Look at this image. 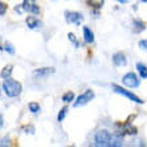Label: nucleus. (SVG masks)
Returning <instances> with one entry per match:
<instances>
[{"mask_svg": "<svg viewBox=\"0 0 147 147\" xmlns=\"http://www.w3.org/2000/svg\"><path fill=\"white\" fill-rule=\"evenodd\" d=\"M1 88L8 98H16L22 94V83L8 78V79H4Z\"/></svg>", "mask_w": 147, "mask_h": 147, "instance_id": "f257e3e1", "label": "nucleus"}, {"mask_svg": "<svg viewBox=\"0 0 147 147\" xmlns=\"http://www.w3.org/2000/svg\"><path fill=\"white\" fill-rule=\"evenodd\" d=\"M110 139H111V134L107 130H99L95 134V146L98 147H107L110 144Z\"/></svg>", "mask_w": 147, "mask_h": 147, "instance_id": "f03ea898", "label": "nucleus"}, {"mask_svg": "<svg viewBox=\"0 0 147 147\" xmlns=\"http://www.w3.org/2000/svg\"><path fill=\"white\" fill-rule=\"evenodd\" d=\"M112 90H114V92L123 95V96H126L127 99H130L131 102H135V103H138V105H142V103H143V100H142L140 98L136 96L135 94L130 92L128 90H124L123 87H120V86H118V84H112Z\"/></svg>", "mask_w": 147, "mask_h": 147, "instance_id": "7ed1b4c3", "label": "nucleus"}, {"mask_svg": "<svg viewBox=\"0 0 147 147\" xmlns=\"http://www.w3.org/2000/svg\"><path fill=\"white\" fill-rule=\"evenodd\" d=\"M94 96H95V94H94L92 90H86L82 94V95H79V96L76 98V100L74 102V107H82V106H86L87 103H90V102L92 100Z\"/></svg>", "mask_w": 147, "mask_h": 147, "instance_id": "20e7f679", "label": "nucleus"}, {"mask_svg": "<svg viewBox=\"0 0 147 147\" xmlns=\"http://www.w3.org/2000/svg\"><path fill=\"white\" fill-rule=\"evenodd\" d=\"M122 83H123L126 87L135 88V87H139L140 80H139V78L136 76L134 72H128V74H126V75L122 78Z\"/></svg>", "mask_w": 147, "mask_h": 147, "instance_id": "39448f33", "label": "nucleus"}, {"mask_svg": "<svg viewBox=\"0 0 147 147\" xmlns=\"http://www.w3.org/2000/svg\"><path fill=\"white\" fill-rule=\"evenodd\" d=\"M64 18H66L67 23L75 24V26H80L83 19H84L80 12H74V11H66L64 12Z\"/></svg>", "mask_w": 147, "mask_h": 147, "instance_id": "423d86ee", "label": "nucleus"}, {"mask_svg": "<svg viewBox=\"0 0 147 147\" xmlns=\"http://www.w3.org/2000/svg\"><path fill=\"white\" fill-rule=\"evenodd\" d=\"M23 8L24 11L28 12V13H32V15H39L40 12V8L38 7L36 4V0H23Z\"/></svg>", "mask_w": 147, "mask_h": 147, "instance_id": "0eeeda50", "label": "nucleus"}, {"mask_svg": "<svg viewBox=\"0 0 147 147\" xmlns=\"http://www.w3.org/2000/svg\"><path fill=\"white\" fill-rule=\"evenodd\" d=\"M55 72L54 67H43V68H38V70L34 71V76L36 79H44V78L50 76L51 74Z\"/></svg>", "mask_w": 147, "mask_h": 147, "instance_id": "6e6552de", "label": "nucleus"}, {"mask_svg": "<svg viewBox=\"0 0 147 147\" xmlns=\"http://www.w3.org/2000/svg\"><path fill=\"white\" fill-rule=\"evenodd\" d=\"M123 139H124V132H115L114 135H111L110 139V147H119L123 144Z\"/></svg>", "mask_w": 147, "mask_h": 147, "instance_id": "1a4fd4ad", "label": "nucleus"}, {"mask_svg": "<svg viewBox=\"0 0 147 147\" xmlns=\"http://www.w3.org/2000/svg\"><path fill=\"white\" fill-rule=\"evenodd\" d=\"M112 63L118 67L126 66L127 64V59H126V55L122 54V52H116V54L112 55Z\"/></svg>", "mask_w": 147, "mask_h": 147, "instance_id": "9d476101", "label": "nucleus"}, {"mask_svg": "<svg viewBox=\"0 0 147 147\" xmlns=\"http://www.w3.org/2000/svg\"><path fill=\"white\" fill-rule=\"evenodd\" d=\"M26 23H27L28 28H31V30H38V28L42 27V22L36 19L35 16H28L26 19Z\"/></svg>", "mask_w": 147, "mask_h": 147, "instance_id": "9b49d317", "label": "nucleus"}, {"mask_svg": "<svg viewBox=\"0 0 147 147\" xmlns=\"http://www.w3.org/2000/svg\"><path fill=\"white\" fill-rule=\"evenodd\" d=\"M83 39L87 44H92L95 38H94V32L88 27H83Z\"/></svg>", "mask_w": 147, "mask_h": 147, "instance_id": "f8f14e48", "label": "nucleus"}, {"mask_svg": "<svg viewBox=\"0 0 147 147\" xmlns=\"http://www.w3.org/2000/svg\"><path fill=\"white\" fill-rule=\"evenodd\" d=\"M132 26H134V31H135V34H139V32L144 31V28H146V24L139 19L134 20V22H132Z\"/></svg>", "mask_w": 147, "mask_h": 147, "instance_id": "ddd939ff", "label": "nucleus"}, {"mask_svg": "<svg viewBox=\"0 0 147 147\" xmlns=\"http://www.w3.org/2000/svg\"><path fill=\"white\" fill-rule=\"evenodd\" d=\"M12 66H5L1 70V72H0V76L3 78V79H8V78H11V74H12Z\"/></svg>", "mask_w": 147, "mask_h": 147, "instance_id": "4468645a", "label": "nucleus"}, {"mask_svg": "<svg viewBox=\"0 0 147 147\" xmlns=\"http://www.w3.org/2000/svg\"><path fill=\"white\" fill-rule=\"evenodd\" d=\"M136 70L140 74V78H142V79H147V67L144 66V64L138 63V64H136Z\"/></svg>", "mask_w": 147, "mask_h": 147, "instance_id": "2eb2a0df", "label": "nucleus"}, {"mask_svg": "<svg viewBox=\"0 0 147 147\" xmlns=\"http://www.w3.org/2000/svg\"><path fill=\"white\" fill-rule=\"evenodd\" d=\"M74 99H75V95H74L72 91H68V92H66L62 96V100L64 102V103H70V102H72Z\"/></svg>", "mask_w": 147, "mask_h": 147, "instance_id": "dca6fc26", "label": "nucleus"}, {"mask_svg": "<svg viewBox=\"0 0 147 147\" xmlns=\"http://www.w3.org/2000/svg\"><path fill=\"white\" fill-rule=\"evenodd\" d=\"M28 110H30L32 114H38V112H40V106H39V103L31 102V103L28 105Z\"/></svg>", "mask_w": 147, "mask_h": 147, "instance_id": "f3484780", "label": "nucleus"}, {"mask_svg": "<svg viewBox=\"0 0 147 147\" xmlns=\"http://www.w3.org/2000/svg\"><path fill=\"white\" fill-rule=\"evenodd\" d=\"M3 50L5 51V52H8V54H11V55L15 54V48H13V46H12L9 42H5V44H4V47H3Z\"/></svg>", "mask_w": 147, "mask_h": 147, "instance_id": "a211bd4d", "label": "nucleus"}, {"mask_svg": "<svg viewBox=\"0 0 147 147\" xmlns=\"http://www.w3.org/2000/svg\"><path fill=\"white\" fill-rule=\"evenodd\" d=\"M67 111H68V109H67V107H63V109L59 111L58 122H63V119H64V118H66V115H67Z\"/></svg>", "mask_w": 147, "mask_h": 147, "instance_id": "6ab92c4d", "label": "nucleus"}, {"mask_svg": "<svg viewBox=\"0 0 147 147\" xmlns=\"http://www.w3.org/2000/svg\"><path fill=\"white\" fill-rule=\"evenodd\" d=\"M68 40H70V42L72 43L74 46L76 47V48H78V47H79V42H78V40H76V38H75V35H74V34H71V32H70V34H68Z\"/></svg>", "mask_w": 147, "mask_h": 147, "instance_id": "aec40b11", "label": "nucleus"}, {"mask_svg": "<svg viewBox=\"0 0 147 147\" xmlns=\"http://www.w3.org/2000/svg\"><path fill=\"white\" fill-rule=\"evenodd\" d=\"M139 47H140V50L147 51V39H143V40H140V42H139Z\"/></svg>", "mask_w": 147, "mask_h": 147, "instance_id": "412c9836", "label": "nucleus"}, {"mask_svg": "<svg viewBox=\"0 0 147 147\" xmlns=\"http://www.w3.org/2000/svg\"><path fill=\"white\" fill-rule=\"evenodd\" d=\"M5 11H7V5H5L4 3H1V1H0V16L4 15V13H5Z\"/></svg>", "mask_w": 147, "mask_h": 147, "instance_id": "4be33fe9", "label": "nucleus"}, {"mask_svg": "<svg viewBox=\"0 0 147 147\" xmlns=\"http://www.w3.org/2000/svg\"><path fill=\"white\" fill-rule=\"evenodd\" d=\"M15 11L18 12V13H19V15H22V13H23V12H24L23 4H19V5H16V7H15Z\"/></svg>", "mask_w": 147, "mask_h": 147, "instance_id": "5701e85b", "label": "nucleus"}, {"mask_svg": "<svg viewBox=\"0 0 147 147\" xmlns=\"http://www.w3.org/2000/svg\"><path fill=\"white\" fill-rule=\"evenodd\" d=\"M0 146H9V138H4V139L1 140Z\"/></svg>", "mask_w": 147, "mask_h": 147, "instance_id": "b1692460", "label": "nucleus"}, {"mask_svg": "<svg viewBox=\"0 0 147 147\" xmlns=\"http://www.w3.org/2000/svg\"><path fill=\"white\" fill-rule=\"evenodd\" d=\"M3 126V116H1V114H0V127Z\"/></svg>", "mask_w": 147, "mask_h": 147, "instance_id": "393cba45", "label": "nucleus"}, {"mask_svg": "<svg viewBox=\"0 0 147 147\" xmlns=\"http://www.w3.org/2000/svg\"><path fill=\"white\" fill-rule=\"evenodd\" d=\"M118 1H120V3H126L127 0H118Z\"/></svg>", "mask_w": 147, "mask_h": 147, "instance_id": "a878e982", "label": "nucleus"}, {"mask_svg": "<svg viewBox=\"0 0 147 147\" xmlns=\"http://www.w3.org/2000/svg\"><path fill=\"white\" fill-rule=\"evenodd\" d=\"M142 3H147V0H142Z\"/></svg>", "mask_w": 147, "mask_h": 147, "instance_id": "bb28decb", "label": "nucleus"}, {"mask_svg": "<svg viewBox=\"0 0 147 147\" xmlns=\"http://www.w3.org/2000/svg\"><path fill=\"white\" fill-rule=\"evenodd\" d=\"M1 50H3V47H1V46H0V51H1Z\"/></svg>", "mask_w": 147, "mask_h": 147, "instance_id": "cd10ccee", "label": "nucleus"}]
</instances>
